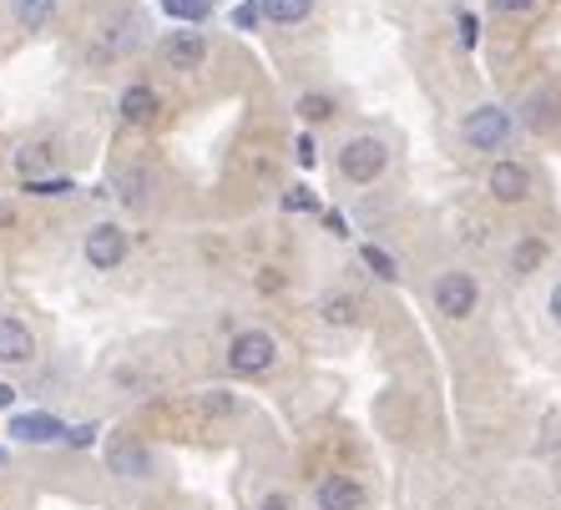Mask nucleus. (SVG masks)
I'll return each instance as SVG.
<instances>
[{
    "mask_svg": "<svg viewBox=\"0 0 561 510\" xmlns=\"http://www.w3.org/2000/svg\"><path fill=\"white\" fill-rule=\"evenodd\" d=\"M278 359V344L274 334H263V328H243L233 344H228V369L233 374H263V369H274Z\"/></svg>",
    "mask_w": 561,
    "mask_h": 510,
    "instance_id": "nucleus-1",
    "label": "nucleus"
},
{
    "mask_svg": "<svg viewBox=\"0 0 561 510\" xmlns=\"http://www.w3.org/2000/svg\"><path fill=\"white\" fill-rule=\"evenodd\" d=\"M385 162H390V152H385L379 137H354V142H344V152H340V172L350 183H375L379 172H385Z\"/></svg>",
    "mask_w": 561,
    "mask_h": 510,
    "instance_id": "nucleus-2",
    "label": "nucleus"
},
{
    "mask_svg": "<svg viewBox=\"0 0 561 510\" xmlns=\"http://www.w3.org/2000/svg\"><path fill=\"white\" fill-rule=\"evenodd\" d=\"M460 131H466L470 147H481V152H496V147L511 142V112H501V106H476Z\"/></svg>",
    "mask_w": 561,
    "mask_h": 510,
    "instance_id": "nucleus-3",
    "label": "nucleus"
},
{
    "mask_svg": "<svg viewBox=\"0 0 561 510\" xmlns=\"http://www.w3.org/2000/svg\"><path fill=\"white\" fill-rule=\"evenodd\" d=\"M106 465H112V475H122V480H147V475H152V450H147L137 434H117V440L106 445Z\"/></svg>",
    "mask_w": 561,
    "mask_h": 510,
    "instance_id": "nucleus-4",
    "label": "nucleus"
},
{
    "mask_svg": "<svg viewBox=\"0 0 561 510\" xmlns=\"http://www.w3.org/2000/svg\"><path fill=\"white\" fill-rule=\"evenodd\" d=\"M476 299H481V288L470 274H440V283H435V309L445 318H466L476 309Z\"/></svg>",
    "mask_w": 561,
    "mask_h": 510,
    "instance_id": "nucleus-5",
    "label": "nucleus"
},
{
    "mask_svg": "<svg viewBox=\"0 0 561 510\" xmlns=\"http://www.w3.org/2000/svg\"><path fill=\"white\" fill-rule=\"evenodd\" d=\"M313 506L319 510H359L365 506V485L354 480V475H324V480L313 485Z\"/></svg>",
    "mask_w": 561,
    "mask_h": 510,
    "instance_id": "nucleus-6",
    "label": "nucleus"
},
{
    "mask_svg": "<svg viewBox=\"0 0 561 510\" xmlns=\"http://www.w3.org/2000/svg\"><path fill=\"white\" fill-rule=\"evenodd\" d=\"M87 258H92V268H117L127 258V233L117 223H96L87 233Z\"/></svg>",
    "mask_w": 561,
    "mask_h": 510,
    "instance_id": "nucleus-7",
    "label": "nucleus"
},
{
    "mask_svg": "<svg viewBox=\"0 0 561 510\" xmlns=\"http://www.w3.org/2000/svg\"><path fill=\"white\" fill-rule=\"evenodd\" d=\"M66 430H71V425H61L56 415H15L5 434L21 440V445H51V440H66Z\"/></svg>",
    "mask_w": 561,
    "mask_h": 510,
    "instance_id": "nucleus-8",
    "label": "nucleus"
},
{
    "mask_svg": "<svg viewBox=\"0 0 561 510\" xmlns=\"http://www.w3.org/2000/svg\"><path fill=\"white\" fill-rule=\"evenodd\" d=\"M162 56H168L172 66L193 71V66L208 61V36H203V31H172V36L162 40Z\"/></svg>",
    "mask_w": 561,
    "mask_h": 510,
    "instance_id": "nucleus-9",
    "label": "nucleus"
},
{
    "mask_svg": "<svg viewBox=\"0 0 561 510\" xmlns=\"http://www.w3.org/2000/svg\"><path fill=\"white\" fill-rule=\"evenodd\" d=\"M31 353H36V339H31V328L21 318L0 314V364H26Z\"/></svg>",
    "mask_w": 561,
    "mask_h": 510,
    "instance_id": "nucleus-10",
    "label": "nucleus"
},
{
    "mask_svg": "<svg viewBox=\"0 0 561 510\" xmlns=\"http://www.w3.org/2000/svg\"><path fill=\"white\" fill-rule=\"evenodd\" d=\"M106 36H102V46L96 51L102 56H122V51H131L137 40H142V15H131V11H117L112 15V26H102Z\"/></svg>",
    "mask_w": 561,
    "mask_h": 510,
    "instance_id": "nucleus-11",
    "label": "nucleus"
},
{
    "mask_svg": "<svg viewBox=\"0 0 561 510\" xmlns=\"http://www.w3.org/2000/svg\"><path fill=\"white\" fill-rule=\"evenodd\" d=\"M485 183H491V193H496L501 202H522V197L531 193V172L516 167V162H496Z\"/></svg>",
    "mask_w": 561,
    "mask_h": 510,
    "instance_id": "nucleus-12",
    "label": "nucleus"
},
{
    "mask_svg": "<svg viewBox=\"0 0 561 510\" xmlns=\"http://www.w3.org/2000/svg\"><path fill=\"white\" fill-rule=\"evenodd\" d=\"M117 106H122V121H131V127H147V121L157 117V92L137 81V86H127V92H122Z\"/></svg>",
    "mask_w": 561,
    "mask_h": 510,
    "instance_id": "nucleus-13",
    "label": "nucleus"
},
{
    "mask_svg": "<svg viewBox=\"0 0 561 510\" xmlns=\"http://www.w3.org/2000/svg\"><path fill=\"white\" fill-rule=\"evenodd\" d=\"M51 162H56L51 142H31V147H21V152H15V172H21L26 183H36V172H51Z\"/></svg>",
    "mask_w": 561,
    "mask_h": 510,
    "instance_id": "nucleus-14",
    "label": "nucleus"
},
{
    "mask_svg": "<svg viewBox=\"0 0 561 510\" xmlns=\"http://www.w3.org/2000/svg\"><path fill=\"white\" fill-rule=\"evenodd\" d=\"M263 11H268V21H278V26H294V21H304V15L313 11V0H263Z\"/></svg>",
    "mask_w": 561,
    "mask_h": 510,
    "instance_id": "nucleus-15",
    "label": "nucleus"
},
{
    "mask_svg": "<svg viewBox=\"0 0 561 510\" xmlns=\"http://www.w3.org/2000/svg\"><path fill=\"white\" fill-rule=\"evenodd\" d=\"M51 11H56V0H15V21L26 31H41L51 21Z\"/></svg>",
    "mask_w": 561,
    "mask_h": 510,
    "instance_id": "nucleus-16",
    "label": "nucleus"
},
{
    "mask_svg": "<svg viewBox=\"0 0 561 510\" xmlns=\"http://www.w3.org/2000/svg\"><path fill=\"white\" fill-rule=\"evenodd\" d=\"M162 11H168L172 21H187V26H197V21H208L213 0H162Z\"/></svg>",
    "mask_w": 561,
    "mask_h": 510,
    "instance_id": "nucleus-17",
    "label": "nucleus"
},
{
    "mask_svg": "<svg viewBox=\"0 0 561 510\" xmlns=\"http://www.w3.org/2000/svg\"><path fill=\"white\" fill-rule=\"evenodd\" d=\"M359 258H365V268L375 278H385V283H394V278H400V263H394L385 248H375V243H365V253H359Z\"/></svg>",
    "mask_w": 561,
    "mask_h": 510,
    "instance_id": "nucleus-18",
    "label": "nucleus"
},
{
    "mask_svg": "<svg viewBox=\"0 0 561 510\" xmlns=\"http://www.w3.org/2000/svg\"><path fill=\"white\" fill-rule=\"evenodd\" d=\"M319 314L329 318V324H340V328H350L354 324V299H344V293H329L324 303H319Z\"/></svg>",
    "mask_w": 561,
    "mask_h": 510,
    "instance_id": "nucleus-19",
    "label": "nucleus"
},
{
    "mask_svg": "<svg viewBox=\"0 0 561 510\" xmlns=\"http://www.w3.org/2000/svg\"><path fill=\"white\" fill-rule=\"evenodd\" d=\"M263 15H268V11H263V0H243V5L233 11V26H238V31H259Z\"/></svg>",
    "mask_w": 561,
    "mask_h": 510,
    "instance_id": "nucleus-20",
    "label": "nucleus"
},
{
    "mask_svg": "<svg viewBox=\"0 0 561 510\" xmlns=\"http://www.w3.org/2000/svg\"><path fill=\"white\" fill-rule=\"evenodd\" d=\"M541 258H547V248H541L536 237H526L522 248H516V274H531V268H536Z\"/></svg>",
    "mask_w": 561,
    "mask_h": 510,
    "instance_id": "nucleus-21",
    "label": "nucleus"
},
{
    "mask_svg": "<svg viewBox=\"0 0 561 510\" xmlns=\"http://www.w3.org/2000/svg\"><path fill=\"white\" fill-rule=\"evenodd\" d=\"M26 193H36V197H66V193H71V177H36V183H26Z\"/></svg>",
    "mask_w": 561,
    "mask_h": 510,
    "instance_id": "nucleus-22",
    "label": "nucleus"
},
{
    "mask_svg": "<svg viewBox=\"0 0 561 510\" xmlns=\"http://www.w3.org/2000/svg\"><path fill=\"white\" fill-rule=\"evenodd\" d=\"M284 208L288 212H313V208H319V197H313V187H294V193H284Z\"/></svg>",
    "mask_w": 561,
    "mask_h": 510,
    "instance_id": "nucleus-23",
    "label": "nucleus"
},
{
    "mask_svg": "<svg viewBox=\"0 0 561 510\" xmlns=\"http://www.w3.org/2000/svg\"><path fill=\"white\" fill-rule=\"evenodd\" d=\"M299 112H304L309 121H324V117H334V102H329V96H304Z\"/></svg>",
    "mask_w": 561,
    "mask_h": 510,
    "instance_id": "nucleus-24",
    "label": "nucleus"
},
{
    "mask_svg": "<svg viewBox=\"0 0 561 510\" xmlns=\"http://www.w3.org/2000/svg\"><path fill=\"white\" fill-rule=\"evenodd\" d=\"M233 409V394L228 390H208L203 394V415H228Z\"/></svg>",
    "mask_w": 561,
    "mask_h": 510,
    "instance_id": "nucleus-25",
    "label": "nucleus"
},
{
    "mask_svg": "<svg viewBox=\"0 0 561 510\" xmlns=\"http://www.w3.org/2000/svg\"><path fill=\"white\" fill-rule=\"evenodd\" d=\"M96 440V425H71V430H66V445L71 450H87Z\"/></svg>",
    "mask_w": 561,
    "mask_h": 510,
    "instance_id": "nucleus-26",
    "label": "nucleus"
},
{
    "mask_svg": "<svg viewBox=\"0 0 561 510\" xmlns=\"http://www.w3.org/2000/svg\"><path fill=\"white\" fill-rule=\"evenodd\" d=\"M476 40H481V21H476V15H460V46H476Z\"/></svg>",
    "mask_w": 561,
    "mask_h": 510,
    "instance_id": "nucleus-27",
    "label": "nucleus"
},
{
    "mask_svg": "<svg viewBox=\"0 0 561 510\" xmlns=\"http://www.w3.org/2000/svg\"><path fill=\"white\" fill-rule=\"evenodd\" d=\"M294 152H299V167H313V162H319V152H313V137H299V142H294Z\"/></svg>",
    "mask_w": 561,
    "mask_h": 510,
    "instance_id": "nucleus-28",
    "label": "nucleus"
},
{
    "mask_svg": "<svg viewBox=\"0 0 561 510\" xmlns=\"http://www.w3.org/2000/svg\"><path fill=\"white\" fill-rule=\"evenodd\" d=\"M324 228H329L334 237H350V223H344V212H334V208L324 212Z\"/></svg>",
    "mask_w": 561,
    "mask_h": 510,
    "instance_id": "nucleus-29",
    "label": "nucleus"
},
{
    "mask_svg": "<svg viewBox=\"0 0 561 510\" xmlns=\"http://www.w3.org/2000/svg\"><path fill=\"white\" fill-rule=\"evenodd\" d=\"M536 0H491V11H531Z\"/></svg>",
    "mask_w": 561,
    "mask_h": 510,
    "instance_id": "nucleus-30",
    "label": "nucleus"
},
{
    "mask_svg": "<svg viewBox=\"0 0 561 510\" xmlns=\"http://www.w3.org/2000/svg\"><path fill=\"white\" fill-rule=\"evenodd\" d=\"M547 309H551V318H557V324H561V283L551 288V303H547Z\"/></svg>",
    "mask_w": 561,
    "mask_h": 510,
    "instance_id": "nucleus-31",
    "label": "nucleus"
},
{
    "mask_svg": "<svg viewBox=\"0 0 561 510\" xmlns=\"http://www.w3.org/2000/svg\"><path fill=\"white\" fill-rule=\"evenodd\" d=\"M263 510H294V506H288V496H268L263 500Z\"/></svg>",
    "mask_w": 561,
    "mask_h": 510,
    "instance_id": "nucleus-32",
    "label": "nucleus"
},
{
    "mask_svg": "<svg viewBox=\"0 0 561 510\" xmlns=\"http://www.w3.org/2000/svg\"><path fill=\"white\" fill-rule=\"evenodd\" d=\"M15 405V390H11V384H0V409H11Z\"/></svg>",
    "mask_w": 561,
    "mask_h": 510,
    "instance_id": "nucleus-33",
    "label": "nucleus"
},
{
    "mask_svg": "<svg viewBox=\"0 0 561 510\" xmlns=\"http://www.w3.org/2000/svg\"><path fill=\"white\" fill-rule=\"evenodd\" d=\"M0 465H5V450H0Z\"/></svg>",
    "mask_w": 561,
    "mask_h": 510,
    "instance_id": "nucleus-34",
    "label": "nucleus"
}]
</instances>
